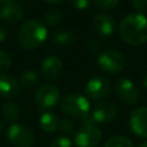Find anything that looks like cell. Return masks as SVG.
I'll return each mask as SVG.
<instances>
[{"instance_id": "6da1fadb", "label": "cell", "mask_w": 147, "mask_h": 147, "mask_svg": "<svg viewBox=\"0 0 147 147\" xmlns=\"http://www.w3.org/2000/svg\"><path fill=\"white\" fill-rule=\"evenodd\" d=\"M119 34L131 46H140L147 42V17L142 13L125 16L119 25Z\"/></svg>"}, {"instance_id": "7a4b0ae2", "label": "cell", "mask_w": 147, "mask_h": 147, "mask_svg": "<svg viewBox=\"0 0 147 147\" xmlns=\"http://www.w3.org/2000/svg\"><path fill=\"white\" fill-rule=\"evenodd\" d=\"M46 38V25L38 20H29L21 26L17 34V42L22 48L31 51L41 45Z\"/></svg>"}, {"instance_id": "3957f363", "label": "cell", "mask_w": 147, "mask_h": 147, "mask_svg": "<svg viewBox=\"0 0 147 147\" xmlns=\"http://www.w3.org/2000/svg\"><path fill=\"white\" fill-rule=\"evenodd\" d=\"M61 110L71 117H78L80 119L91 113L88 100L79 94L67 95L61 102Z\"/></svg>"}, {"instance_id": "277c9868", "label": "cell", "mask_w": 147, "mask_h": 147, "mask_svg": "<svg viewBox=\"0 0 147 147\" xmlns=\"http://www.w3.org/2000/svg\"><path fill=\"white\" fill-rule=\"evenodd\" d=\"M7 138L14 147H31L34 144L33 131L24 125L13 123L7 130Z\"/></svg>"}, {"instance_id": "5b68a950", "label": "cell", "mask_w": 147, "mask_h": 147, "mask_svg": "<svg viewBox=\"0 0 147 147\" xmlns=\"http://www.w3.org/2000/svg\"><path fill=\"white\" fill-rule=\"evenodd\" d=\"M98 64L105 72L118 74L125 67V59L121 52L116 49H108L99 55Z\"/></svg>"}, {"instance_id": "8992f818", "label": "cell", "mask_w": 147, "mask_h": 147, "mask_svg": "<svg viewBox=\"0 0 147 147\" xmlns=\"http://www.w3.org/2000/svg\"><path fill=\"white\" fill-rule=\"evenodd\" d=\"M101 130L95 124H83L75 133L74 141L78 147H96L101 141Z\"/></svg>"}, {"instance_id": "52a82bcc", "label": "cell", "mask_w": 147, "mask_h": 147, "mask_svg": "<svg viewBox=\"0 0 147 147\" xmlns=\"http://www.w3.org/2000/svg\"><path fill=\"white\" fill-rule=\"evenodd\" d=\"M117 98L126 105H136L139 101V90L129 78H119L115 83Z\"/></svg>"}, {"instance_id": "ba28073f", "label": "cell", "mask_w": 147, "mask_h": 147, "mask_svg": "<svg viewBox=\"0 0 147 147\" xmlns=\"http://www.w3.org/2000/svg\"><path fill=\"white\" fill-rule=\"evenodd\" d=\"M60 100V91L53 84L41 85L36 92V102L41 108L48 109L54 107Z\"/></svg>"}, {"instance_id": "9c48e42d", "label": "cell", "mask_w": 147, "mask_h": 147, "mask_svg": "<svg viewBox=\"0 0 147 147\" xmlns=\"http://www.w3.org/2000/svg\"><path fill=\"white\" fill-rule=\"evenodd\" d=\"M85 92L92 100H102L110 92V83L105 77H93L87 82Z\"/></svg>"}, {"instance_id": "30bf717a", "label": "cell", "mask_w": 147, "mask_h": 147, "mask_svg": "<svg viewBox=\"0 0 147 147\" xmlns=\"http://www.w3.org/2000/svg\"><path fill=\"white\" fill-rule=\"evenodd\" d=\"M23 8L17 0H0V20L15 24L21 21Z\"/></svg>"}, {"instance_id": "8fae6325", "label": "cell", "mask_w": 147, "mask_h": 147, "mask_svg": "<svg viewBox=\"0 0 147 147\" xmlns=\"http://www.w3.org/2000/svg\"><path fill=\"white\" fill-rule=\"evenodd\" d=\"M129 124L133 133L139 137L147 138V107H139L134 109L131 113Z\"/></svg>"}, {"instance_id": "7c38bea8", "label": "cell", "mask_w": 147, "mask_h": 147, "mask_svg": "<svg viewBox=\"0 0 147 147\" xmlns=\"http://www.w3.org/2000/svg\"><path fill=\"white\" fill-rule=\"evenodd\" d=\"M116 115L117 107L113 102H101L91 111V117L94 123H108L113 121Z\"/></svg>"}, {"instance_id": "4fadbf2b", "label": "cell", "mask_w": 147, "mask_h": 147, "mask_svg": "<svg viewBox=\"0 0 147 147\" xmlns=\"http://www.w3.org/2000/svg\"><path fill=\"white\" fill-rule=\"evenodd\" d=\"M63 63L57 56H48L41 63V74L47 80H57L62 74Z\"/></svg>"}, {"instance_id": "5bb4252c", "label": "cell", "mask_w": 147, "mask_h": 147, "mask_svg": "<svg viewBox=\"0 0 147 147\" xmlns=\"http://www.w3.org/2000/svg\"><path fill=\"white\" fill-rule=\"evenodd\" d=\"M92 26L94 31L101 36H111L115 31V21L111 16L107 14H98L92 21Z\"/></svg>"}, {"instance_id": "9a60e30c", "label": "cell", "mask_w": 147, "mask_h": 147, "mask_svg": "<svg viewBox=\"0 0 147 147\" xmlns=\"http://www.w3.org/2000/svg\"><path fill=\"white\" fill-rule=\"evenodd\" d=\"M20 94L18 83L13 76L0 75V95L7 99H15Z\"/></svg>"}, {"instance_id": "2e32d148", "label": "cell", "mask_w": 147, "mask_h": 147, "mask_svg": "<svg viewBox=\"0 0 147 147\" xmlns=\"http://www.w3.org/2000/svg\"><path fill=\"white\" fill-rule=\"evenodd\" d=\"M39 124L41 126V129L48 133L54 132L55 130L59 129V117L56 116V114L52 113V111H45L39 119Z\"/></svg>"}, {"instance_id": "e0dca14e", "label": "cell", "mask_w": 147, "mask_h": 147, "mask_svg": "<svg viewBox=\"0 0 147 147\" xmlns=\"http://www.w3.org/2000/svg\"><path fill=\"white\" fill-rule=\"evenodd\" d=\"M76 39H77V37L72 31L60 30L53 34L52 41L54 45H57V46H70V45L75 44Z\"/></svg>"}, {"instance_id": "ac0fdd59", "label": "cell", "mask_w": 147, "mask_h": 147, "mask_svg": "<svg viewBox=\"0 0 147 147\" xmlns=\"http://www.w3.org/2000/svg\"><path fill=\"white\" fill-rule=\"evenodd\" d=\"M20 82L24 88H32L39 83V76L33 70H26L21 75Z\"/></svg>"}, {"instance_id": "d6986e66", "label": "cell", "mask_w": 147, "mask_h": 147, "mask_svg": "<svg viewBox=\"0 0 147 147\" xmlns=\"http://www.w3.org/2000/svg\"><path fill=\"white\" fill-rule=\"evenodd\" d=\"M1 114L7 121H15L20 117V108L15 102H6L1 107Z\"/></svg>"}, {"instance_id": "ffe728a7", "label": "cell", "mask_w": 147, "mask_h": 147, "mask_svg": "<svg viewBox=\"0 0 147 147\" xmlns=\"http://www.w3.org/2000/svg\"><path fill=\"white\" fill-rule=\"evenodd\" d=\"M105 147H133L132 141L123 136H114L105 142Z\"/></svg>"}, {"instance_id": "44dd1931", "label": "cell", "mask_w": 147, "mask_h": 147, "mask_svg": "<svg viewBox=\"0 0 147 147\" xmlns=\"http://www.w3.org/2000/svg\"><path fill=\"white\" fill-rule=\"evenodd\" d=\"M61 18H62L61 11L56 8H51L45 14V23L47 25H51V26L59 24L61 22Z\"/></svg>"}, {"instance_id": "7402d4cb", "label": "cell", "mask_w": 147, "mask_h": 147, "mask_svg": "<svg viewBox=\"0 0 147 147\" xmlns=\"http://www.w3.org/2000/svg\"><path fill=\"white\" fill-rule=\"evenodd\" d=\"M59 130L64 134V136H68V134H71L75 132V123L68 118H64L62 121H60V124H59Z\"/></svg>"}, {"instance_id": "603a6c76", "label": "cell", "mask_w": 147, "mask_h": 147, "mask_svg": "<svg viewBox=\"0 0 147 147\" xmlns=\"http://www.w3.org/2000/svg\"><path fill=\"white\" fill-rule=\"evenodd\" d=\"M119 0H92V3L101 9H111L117 6Z\"/></svg>"}, {"instance_id": "cb8c5ba5", "label": "cell", "mask_w": 147, "mask_h": 147, "mask_svg": "<svg viewBox=\"0 0 147 147\" xmlns=\"http://www.w3.org/2000/svg\"><path fill=\"white\" fill-rule=\"evenodd\" d=\"M11 64V59L10 56L2 49H0V72L6 71L7 69H9Z\"/></svg>"}, {"instance_id": "d4e9b609", "label": "cell", "mask_w": 147, "mask_h": 147, "mask_svg": "<svg viewBox=\"0 0 147 147\" xmlns=\"http://www.w3.org/2000/svg\"><path fill=\"white\" fill-rule=\"evenodd\" d=\"M51 147H72V144H71V140L68 137L60 136V137L55 138L52 141Z\"/></svg>"}, {"instance_id": "484cf974", "label": "cell", "mask_w": 147, "mask_h": 147, "mask_svg": "<svg viewBox=\"0 0 147 147\" xmlns=\"http://www.w3.org/2000/svg\"><path fill=\"white\" fill-rule=\"evenodd\" d=\"M69 2L72 7L83 10V9H86L91 6L92 0H69Z\"/></svg>"}, {"instance_id": "4316f807", "label": "cell", "mask_w": 147, "mask_h": 147, "mask_svg": "<svg viewBox=\"0 0 147 147\" xmlns=\"http://www.w3.org/2000/svg\"><path fill=\"white\" fill-rule=\"evenodd\" d=\"M132 5L138 13H144L147 10V0H132Z\"/></svg>"}, {"instance_id": "83f0119b", "label": "cell", "mask_w": 147, "mask_h": 147, "mask_svg": "<svg viewBox=\"0 0 147 147\" xmlns=\"http://www.w3.org/2000/svg\"><path fill=\"white\" fill-rule=\"evenodd\" d=\"M86 47L90 52H96L99 48H100V44L98 40L95 39H88L86 41Z\"/></svg>"}, {"instance_id": "f1b7e54d", "label": "cell", "mask_w": 147, "mask_h": 147, "mask_svg": "<svg viewBox=\"0 0 147 147\" xmlns=\"http://www.w3.org/2000/svg\"><path fill=\"white\" fill-rule=\"evenodd\" d=\"M7 30L3 28V26H0V42H3L6 39H7Z\"/></svg>"}, {"instance_id": "f546056e", "label": "cell", "mask_w": 147, "mask_h": 147, "mask_svg": "<svg viewBox=\"0 0 147 147\" xmlns=\"http://www.w3.org/2000/svg\"><path fill=\"white\" fill-rule=\"evenodd\" d=\"M141 83H142L144 87L147 90V74H146V75H144V76L141 77Z\"/></svg>"}, {"instance_id": "4dcf8cb0", "label": "cell", "mask_w": 147, "mask_h": 147, "mask_svg": "<svg viewBox=\"0 0 147 147\" xmlns=\"http://www.w3.org/2000/svg\"><path fill=\"white\" fill-rule=\"evenodd\" d=\"M46 1H48V2H51V3H59V2H61L62 0H46Z\"/></svg>"}, {"instance_id": "1f68e13d", "label": "cell", "mask_w": 147, "mask_h": 147, "mask_svg": "<svg viewBox=\"0 0 147 147\" xmlns=\"http://www.w3.org/2000/svg\"><path fill=\"white\" fill-rule=\"evenodd\" d=\"M2 129H3V123L0 121V133H1V131H2Z\"/></svg>"}, {"instance_id": "d6a6232c", "label": "cell", "mask_w": 147, "mask_h": 147, "mask_svg": "<svg viewBox=\"0 0 147 147\" xmlns=\"http://www.w3.org/2000/svg\"><path fill=\"white\" fill-rule=\"evenodd\" d=\"M139 147H147V141H145V142H142V144H141V145H140Z\"/></svg>"}]
</instances>
